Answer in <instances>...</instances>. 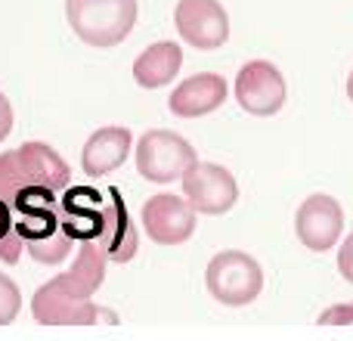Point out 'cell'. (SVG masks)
<instances>
[{"label":"cell","instance_id":"1","mask_svg":"<svg viewBox=\"0 0 353 341\" xmlns=\"http://www.w3.org/2000/svg\"><path fill=\"white\" fill-rule=\"evenodd\" d=\"M109 257L97 242H78L72 270L47 280L31 295V317L41 326H93L103 307L93 301L105 280Z\"/></svg>","mask_w":353,"mask_h":341},{"label":"cell","instance_id":"2","mask_svg":"<svg viewBox=\"0 0 353 341\" xmlns=\"http://www.w3.org/2000/svg\"><path fill=\"white\" fill-rule=\"evenodd\" d=\"M137 0H65V19L72 31L97 50L118 47L137 25Z\"/></svg>","mask_w":353,"mask_h":341},{"label":"cell","instance_id":"3","mask_svg":"<svg viewBox=\"0 0 353 341\" xmlns=\"http://www.w3.org/2000/svg\"><path fill=\"white\" fill-rule=\"evenodd\" d=\"M72 183V168L47 143H25L0 155V195L16 193L22 186H47L65 193Z\"/></svg>","mask_w":353,"mask_h":341},{"label":"cell","instance_id":"4","mask_svg":"<svg viewBox=\"0 0 353 341\" xmlns=\"http://www.w3.org/2000/svg\"><path fill=\"white\" fill-rule=\"evenodd\" d=\"M205 286L214 301L226 307H245L263 292V267L239 249H226L208 261Z\"/></svg>","mask_w":353,"mask_h":341},{"label":"cell","instance_id":"5","mask_svg":"<svg viewBox=\"0 0 353 341\" xmlns=\"http://www.w3.org/2000/svg\"><path fill=\"white\" fill-rule=\"evenodd\" d=\"M137 170L140 177H146L149 183H174L183 180L189 168L199 162L195 146L180 137L176 130L155 128L137 140Z\"/></svg>","mask_w":353,"mask_h":341},{"label":"cell","instance_id":"6","mask_svg":"<svg viewBox=\"0 0 353 341\" xmlns=\"http://www.w3.org/2000/svg\"><path fill=\"white\" fill-rule=\"evenodd\" d=\"M288 84L270 59H251L236 75V103L248 115L270 118L285 106Z\"/></svg>","mask_w":353,"mask_h":341},{"label":"cell","instance_id":"7","mask_svg":"<svg viewBox=\"0 0 353 341\" xmlns=\"http://www.w3.org/2000/svg\"><path fill=\"white\" fill-rule=\"evenodd\" d=\"M183 199L195 214H226L239 202V183L232 170L217 162H195L183 174Z\"/></svg>","mask_w":353,"mask_h":341},{"label":"cell","instance_id":"8","mask_svg":"<svg viewBox=\"0 0 353 341\" xmlns=\"http://www.w3.org/2000/svg\"><path fill=\"white\" fill-rule=\"evenodd\" d=\"M174 25L195 50H217L230 41V16L220 0H176Z\"/></svg>","mask_w":353,"mask_h":341},{"label":"cell","instance_id":"9","mask_svg":"<svg viewBox=\"0 0 353 341\" xmlns=\"http://www.w3.org/2000/svg\"><path fill=\"white\" fill-rule=\"evenodd\" d=\"M195 211L183 195L155 193L143 205V230L159 245H183L195 233Z\"/></svg>","mask_w":353,"mask_h":341},{"label":"cell","instance_id":"10","mask_svg":"<svg viewBox=\"0 0 353 341\" xmlns=\"http://www.w3.org/2000/svg\"><path fill=\"white\" fill-rule=\"evenodd\" d=\"M294 233L310 251H329L344 233V208L325 193L307 195L294 214Z\"/></svg>","mask_w":353,"mask_h":341},{"label":"cell","instance_id":"11","mask_svg":"<svg viewBox=\"0 0 353 341\" xmlns=\"http://www.w3.org/2000/svg\"><path fill=\"white\" fill-rule=\"evenodd\" d=\"M226 97H230V87H226L223 75L201 72L174 87V93L168 97V109L176 118H201L217 112L226 103Z\"/></svg>","mask_w":353,"mask_h":341},{"label":"cell","instance_id":"12","mask_svg":"<svg viewBox=\"0 0 353 341\" xmlns=\"http://www.w3.org/2000/svg\"><path fill=\"white\" fill-rule=\"evenodd\" d=\"M130 149H134V134L128 128L121 124L99 128L87 137L84 149H81V168L87 177H105L124 165Z\"/></svg>","mask_w":353,"mask_h":341},{"label":"cell","instance_id":"13","mask_svg":"<svg viewBox=\"0 0 353 341\" xmlns=\"http://www.w3.org/2000/svg\"><path fill=\"white\" fill-rule=\"evenodd\" d=\"M105 193H109V217H105V230L97 239V245L105 251L109 261L128 264L137 255V249H140V233H137L134 220H130L121 193L115 186H109Z\"/></svg>","mask_w":353,"mask_h":341},{"label":"cell","instance_id":"14","mask_svg":"<svg viewBox=\"0 0 353 341\" xmlns=\"http://www.w3.org/2000/svg\"><path fill=\"white\" fill-rule=\"evenodd\" d=\"M183 66V47L174 41H155L134 59V81L146 90L168 87L180 75Z\"/></svg>","mask_w":353,"mask_h":341},{"label":"cell","instance_id":"15","mask_svg":"<svg viewBox=\"0 0 353 341\" xmlns=\"http://www.w3.org/2000/svg\"><path fill=\"white\" fill-rule=\"evenodd\" d=\"M22 239L16 233V214L12 208L0 199V261L3 264H16L22 257Z\"/></svg>","mask_w":353,"mask_h":341},{"label":"cell","instance_id":"16","mask_svg":"<svg viewBox=\"0 0 353 341\" xmlns=\"http://www.w3.org/2000/svg\"><path fill=\"white\" fill-rule=\"evenodd\" d=\"M22 311V292L6 273H0V326H10Z\"/></svg>","mask_w":353,"mask_h":341},{"label":"cell","instance_id":"17","mask_svg":"<svg viewBox=\"0 0 353 341\" xmlns=\"http://www.w3.org/2000/svg\"><path fill=\"white\" fill-rule=\"evenodd\" d=\"M319 326H350L353 323V301H344V304H332L319 313L316 320Z\"/></svg>","mask_w":353,"mask_h":341},{"label":"cell","instance_id":"18","mask_svg":"<svg viewBox=\"0 0 353 341\" xmlns=\"http://www.w3.org/2000/svg\"><path fill=\"white\" fill-rule=\"evenodd\" d=\"M338 270H341V276L353 286V233L341 242V249H338Z\"/></svg>","mask_w":353,"mask_h":341},{"label":"cell","instance_id":"19","mask_svg":"<svg viewBox=\"0 0 353 341\" xmlns=\"http://www.w3.org/2000/svg\"><path fill=\"white\" fill-rule=\"evenodd\" d=\"M10 130H12V106L6 99V93L0 90V143L10 137Z\"/></svg>","mask_w":353,"mask_h":341},{"label":"cell","instance_id":"20","mask_svg":"<svg viewBox=\"0 0 353 341\" xmlns=\"http://www.w3.org/2000/svg\"><path fill=\"white\" fill-rule=\"evenodd\" d=\"M347 97H350V103H353V72L347 75Z\"/></svg>","mask_w":353,"mask_h":341}]
</instances>
